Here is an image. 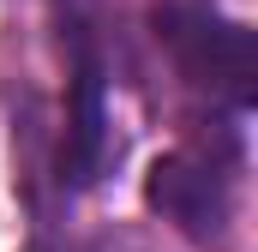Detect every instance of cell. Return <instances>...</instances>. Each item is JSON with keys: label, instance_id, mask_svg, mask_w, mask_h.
I'll return each mask as SVG.
<instances>
[{"label": "cell", "instance_id": "cell-4", "mask_svg": "<svg viewBox=\"0 0 258 252\" xmlns=\"http://www.w3.org/2000/svg\"><path fill=\"white\" fill-rule=\"evenodd\" d=\"M30 252H60V246H48V240H36V246H30Z\"/></svg>", "mask_w": 258, "mask_h": 252}, {"label": "cell", "instance_id": "cell-3", "mask_svg": "<svg viewBox=\"0 0 258 252\" xmlns=\"http://www.w3.org/2000/svg\"><path fill=\"white\" fill-rule=\"evenodd\" d=\"M66 48H72V84H66V138H60V186L78 192L102 174L108 156V72L96 30L72 12L66 18Z\"/></svg>", "mask_w": 258, "mask_h": 252}, {"label": "cell", "instance_id": "cell-2", "mask_svg": "<svg viewBox=\"0 0 258 252\" xmlns=\"http://www.w3.org/2000/svg\"><path fill=\"white\" fill-rule=\"evenodd\" d=\"M144 198L186 240L216 246L228 234V210H234V162H228V150H168L150 162Z\"/></svg>", "mask_w": 258, "mask_h": 252}, {"label": "cell", "instance_id": "cell-1", "mask_svg": "<svg viewBox=\"0 0 258 252\" xmlns=\"http://www.w3.org/2000/svg\"><path fill=\"white\" fill-rule=\"evenodd\" d=\"M150 24H156V42L174 54L180 78L192 90H204L210 102H222L234 114L252 108V96H258V42H252V30L240 18H222L204 0H162L150 12Z\"/></svg>", "mask_w": 258, "mask_h": 252}]
</instances>
